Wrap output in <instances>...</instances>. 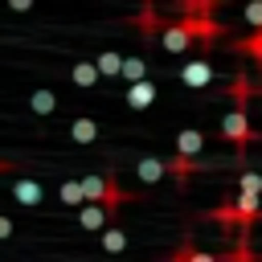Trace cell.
<instances>
[{"mask_svg":"<svg viewBox=\"0 0 262 262\" xmlns=\"http://www.w3.org/2000/svg\"><path fill=\"white\" fill-rule=\"evenodd\" d=\"M250 78L246 74H237L233 82H229V111H225V119H221V135L233 143V151H237V160H246V151H250V143H254V131H250Z\"/></svg>","mask_w":262,"mask_h":262,"instance_id":"1","label":"cell"},{"mask_svg":"<svg viewBox=\"0 0 262 262\" xmlns=\"http://www.w3.org/2000/svg\"><path fill=\"white\" fill-rule=\"evenodd\" d=\"M180 25H184V33L192 37V41H201L205 49L217 41V33H221V25L213 20V0H188L184 8H180Z\"/></svg>","mask_w":262,"mask_h":262,"instance_id":"2","label":"cell"},{"mask_svg":"<svg viewBox=\"0 0 262 262\" xmlns=\"http://www.w3.org/2000/svg\"><path fill=\"white\" fill-rule=\"evenodd\" d=\"M205 217L217 221V225H225V229H237V233H242V209H237V196H225V201L213 205Z\"/></svg>","mask_w":262,"mask_h":262,"instance_id":"3","label":"cell"},{"mask_svg":"<svg viewBox=\"0 0 262 262\" xmlns=\"http://www.w3.org/2000/svg\"><path fill=\"white\" fill-rule=\"evenodd\" d=\"M180 82H184V86H196V90L209 86V82H213V66H209V57L184 61V66H180Z\"/></svg>","mask_w":262,"mask_h":262,"instance_id":"4","label":"cell"},{"mask_svg":"<svg viewBox=\"0 0 262 262\" xmlns=\"http://www.w3.org/2000/svg\"><path fill=\"white\" fill-rule=\"evenodd\" d=\"M160 45H164V53H184V49H188V45H196V41L184 33V25H180V20H172V25L160 33Z\"/></svg>","mask_w":262,"mask_h":262,"instance_id":"5","label":"cell"},{"mask_svg":"<svg viewBox=\"0 0 262 262\" xmlns=\"http://www.w3.org/2000/svg\"><path fill=\"white\" fill-rule=\"evenodd\" d=\"M135 176H139L143 184H160V180L168 176V160H156V156H143V160L135 164Z\"/></svg>","mask_w":262,"mask_h":262,"instance_id":"6","label":"cell"},{"mask_svg":"<svg viewBox=\"0 0 262 262\" xmlns=\"http://www.w3.org/2000/svg\"><path fill=\"white\" fill-rule=\"evenodd\" d=\"M82 180V192H86V205H102L106 201V184H111V176H98V172H86V176H78Z\"/></svg>","mask_w":262,"mask_h":262,"instance_id":"7","label":"cell"},{"mask_svg":"<svg viewBox=\"0 0 262 262\" xmlns=\"http://www.w3.org/2000/svg\"><path fill=\"white\" fill-rule=\"evenodd\" d=\"M156 90H160V86H156L151 78L139 82V86H131V90H127V106H131V111H147V106L156 102Z\"/></svg>","mask_w":262,"mask_h":262,"instance_id":"8","label":"cell"},{"mask_svg":"<svg viewBox=\"0 0 262 262\" xmlns=\"http://www.w3.org/2000/svg\"><path fill=\"white\" fill-rule=\"evenodd\" d=\"M201 147H205V135H201L196 127H184V131L176 135V156H188V160H196V156H201Z\"/></svg>","mask_w":262,"mask_h":262,"instance_id":"9","label":"cell"},{"mask_svg":"<svg viewBox=\"0 0 262 262\" xmlns=\"http://www.w3.org/2000/svg\"><path fill=\"white\" fill-rule=\"evenodd\" d=\"M106 221H111V213H106L102 205H86V209L78 213V225H82V229H102V233H106V229H111Z\"/></svg>","mask_w":262,"mask_h":262,"instance_id":"10","label":"cell"},{"mask_svg":"<svg viewBox=\"0 0 262 262\" xmlns=\"http://www.w3.org/2000/svg\"><path fill=\"white\" fill-rule=\"evenodd\" d=\"M70 78H74V86H82V90H90L102 74H98V61H74V70H70Z\"/></svg>","mask_w":262,"mask_h":262,"instance_id":"11","label":"cell"},{"mask_svg":"<svg viewBox=\"0 0 262 262\" xmlns=\"http://www.w3.org/2000/svg\"><path fill=\"white\" fill-rule=\"evenodd\" d=\"M196 168H205V164H196V160H188V156H172V160H168V176H172L176 184H188V176H192Z\"/></svg>","mask_w":262,"mask_h":262,"instance_id":"12","label":"cell"},{"mask_svg":"<svg viewBox=\"0 0 262 262\" xmlns=\"http://www.w3.org/2000/svg\"><path fill=\"white\" fill-rule=\"evenodd\" d=\"M135 29H143V37H151V33H164L168 25L156 16V4H143V8H139V16H135Z\"/></svg>","mask_w":262,"mask_h":262,"instance_id":"13","label":"cell"},{"mask_svg":"<svg viewBox=\"0 0 262 262\" xmlns=\"http://www.w3.org/2000/svg\"><path fill=\"white\" fill-rule=\"evenodd\" d=\"M70 135H74V143H94V139H98V123L86 119V115H78V119L70 123Z\"/></svg>","mask_w":262,"mask_h":262,"instance_id":"14","label":"cell"},{"mask_svg":"<svg viewBox=\"0 0 262 262\" xmlns=\"http://www.w3.org/2000/svg\"><path fill=\"white\" fill-rule=\"evenodd\" d=\"M123 78H127L131 86H139V82H147V61H143L139 53H127V61H123Z\"/></svg>","mask_w":262,"mask_h":262,"instance_id":"15","label":"cell"},{"mask_svg":"<svg viewBox=\"0 0 262 262\" xmlns=\"http://www.w3.org/2000/svg\"><path fill=\"white\" fill-rule=\"evenodd\" d=\"M123 61H127L123 53H115V49H102V53H98V74H102V78H115V74H123Z\"/></svg>","mask_w":262,"mask_h":262,"instance_id":"16","label":"cell"},{"mask_svg":"<svg viewBox=\"0 0 262 262\" xmlns=\"http://www.w3.org/2000/svg\"><path fill=\"white\" fill-rule=\"evenodd\" d=\"M12 196H16L20 205H37V201H41V184H37V180H12Z\"/></svg>","mask_w":262,"mask_h":262,"instance_id":"17","label":"cell"},{"mask_svg":"<svg viewBox=\"0 0 262 262\" xmlns=\"http://www.w3.org/2000/svg\"><path fill=\"white\" fill-rule=\"evenodd\" d=\"M237 53H250L254 66H262V29H258V33H246V37L237 41Z\"/></svg>","mask_w":262,"mask_h":262,"instance_id":"18","label":"cell"},{"mask_svg":"<svg viewBox=\"0 0 262 262\" xmlns=\"http://www.w3.org/2000/svg\"><path fill=\"white\" fill-rule=\"evenodd\" d=\"M29 106H33L37 115H53L57 98H53V90H33V94H29Z\"/></svg>","mask_w":262,"mask_h":262,"instance_id":"19","label":"cell"},{"mask_svg":"<svg viewBox=\"0 0 262 262\" xmlns=\"http://www.w3.org/2000/svg\"><path fill=\"white\" fill-rule=\"evenodd\" d=\"M61 205H82V209H86V192H82V180H66V184H61Z\"/></svg>","mask_w":262,"mask_h":262,"instance_id":"20","label":"cell"},{"mask_svg":"<svg viewBox=\"0 0 262 262\" xmlns=\"http://www.w3.org/2000/svg\"><path fill=\"white\" fill-rule=\"evenodd\" d=\"M237 192H250V196H262V172H242L237 176Z\"/></svg>","mask_w":262,"mask_h":262,"instance_id":"21","label":"cell"},{"mask_svg":"<svg viewBox=\"0 0 262 262\" xmlns=\"http://www.w3.org/2000/svg\"><path fill=\"white\" fill-rule=\"evenodd\" d=\"M102 250H106V254H123V250H127V233H123V229H106V233H102Z\"/></svg>","mask_w":262,"mask_h":262,"instance_id":"22","label":"cell"},{"mask_svg":"<svg viewBox=\"0 0 262 262\" xmlns=\"http://www.w3.org/2000/svg\"><path fill=\"white\" fill-rule=\"evenodd\" d=\"M242 16H246V25H250V33H258V29H262V0H254V4H246V8H242Z\"/></svg>","mask_w":262,"mask_h":262,"instance_id":"23","label":"cell"},{"mask_svg":"<svg viewBox=\"0 0 262 262\" xmlns=\"http://www.w3.org/2000/svg\"><path fill=\"white\" fill-rule=\"evenodd\" d=\"M192 254H196V246H192V237H184V242L176 246V254H172L168 262H192Z\"/></svg>","mask_w":262,"mask_h":262,"instance_id":"24","label":"cell"},{"mask_svg":"<svg viewBox=\"0 0 262 262\" xmlns=\"http://www.w3.org/2000/svg\"><path fill=\"white\" fill-rule=\"evenodd\" d=\"M192 262H221V254H205V250H196V254H192Z\"/></svg>","mask_w":262,"mask_h":262,"instance_id":"25","label":"cell"},{"mask_svg":"<svg viewBox=\"0 0 262 262\" xmlns=\"http://www.w3.org/2000/svg\"><path fill=\"white\" fill-rule=\"evenodd\" d=\"M0 237H12V217H0Z\"/></svg>","mask_w":262,"mask_h":262,"instance_id":"26","label":"cell"}]
</instances>
